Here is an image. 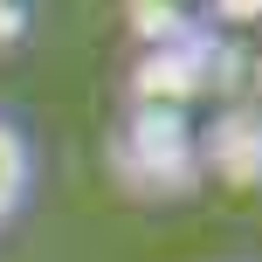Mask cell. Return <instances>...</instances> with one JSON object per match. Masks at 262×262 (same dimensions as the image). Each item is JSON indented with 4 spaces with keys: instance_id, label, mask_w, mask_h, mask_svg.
Returning <instances> with one entry per match:
<instances>
[{
    "instance_id": "2",
    "label": "cell",
    "mask_w": 262,
    "mask_h": 262,
    "mask_svg": "<svg viewBox=\"0 0 262 262\" xmlns=\"http://www.w3.org/2000/svg\"><path fill=\"white\" fill-rule=\"evenodd\" d=\"M35 186H41V159H35V138L14 111H0V235L28 221L35 207Z\"/></svg>"
},
{
    "instance_id": "3",
    "label": "cell",
    "mask_w": 262,
    "mask_h": 262,
    "mask_svg": "<svg viewBox=\"0 0 262 262\" xmlns=\"http://www.w3.org/2000/svg\"><path fill=\"white\" fill-rule=\"evenodd\" d=\"M235 262H249V255H235Z\"/></svg>"
},
{
    "instance_id": "1",
    "label": "cell",
    "mask_w": 262,
    "mask_h": 262,
    "mask_svg": "<svg viewBox=\"0 0 262 262\" xmlns=\"http://www.w3.org/2000/svg\"><path fill=\"white\" fill-rule=\"evenodd\" d=\"M111 172H118L131 193H145V200H180L200 180V145H193L186 111L166 104V97L131 104L124 131L111 138Z\"/></svg>"
}]
</instances>
